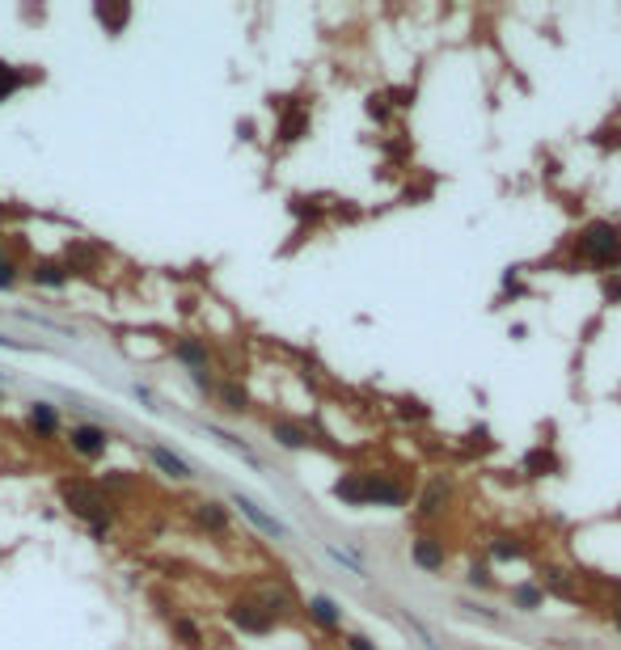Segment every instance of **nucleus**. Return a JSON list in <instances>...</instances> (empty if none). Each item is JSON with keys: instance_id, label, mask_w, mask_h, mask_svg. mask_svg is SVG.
<instances>
[{"instance_id": "20e7f679", "label": "nucleus", "mask_w": 621, "mask_h": 650, "mask_svg": "<svg viewBox=\"0 0 621 650\" xmlns=\"http://www.w3.org/2000/svg\"><path fill=\"white\" fill-rule=\"evenodd\" d=\"M229 616H232V626H242L245 634H267L271 629V613L262 608V604L242 600V604H232L229 608Z\"/></svg>"}, {"instance_id": "f8f14e48", "label": "nucleus", "mask_w": 621, "mask_h": 650, "mask_svg": "<svg viewBox=\"0 0 621 650\" xmlns=\"http://www.w3.org/2000/svg\"><path fill=\"white\" fill-rule=\"evenodd\" d=\"M98 22L102 25H110V30H123V25H127V17H132V9H127V5H98Z\"/></svg>"}, {"instance_id": "0eeeda50", "label": "nucleus", "mask_w": 621, "mask_h": 650, "mask_svg": "<svg viewBox=\"0 0 621 650\" xmlns=\"http://www.w3.org/2000/svg\"><path fill=\"white\" fill-rule=\"evenodd\" d=\"M414 566H423V570H439V566H444V549H439L436 537L414 540Z\"/></svg>"}, {"instance_id": "6ab92c4d", "label": "nucleus", "mask_w": 621, "mask_h": 650, "mask_svg": "<svg viewBox=\"0 0 621 650\" xmlns=\"http://www.w3.org/2000/svg\"><path fill=\"white\" fill-rule=\"evenodd\" d=\"M490 553H495V558H520L524 549H520V545H516L512 537H499V540H495V545H490Z\"/></svg>"}, {"instance_id": "423d86ee", "label": "nucleus", "mask_w": 621, "mask_h": 650, "mask_svg": "<svg viewBox=\"0 0 621 650\" xmlns=\"http://www.w3.org/2000/svg\"><path fill=\"white\" fill-rule=\"evenodd\" d=\"M448 499H452V486L444 478H436L423 494H419V511H423V516H436V511H444V503H448Z\"/></svg>"}, {"instance_id": "ddd939ff", "label": "nucleus", "mask_w": 621, "mask_h": 650, "mask_svg": "<svg viewBox=\"0 0 621 650\" xmlns=\"http://www.w3.org/2000/svg\"><path fill=\"white\" fill-rule=\"evenodd\" d=\"M34 283H47V287H64V283H68V270L55 267V262H38V267H34Z\"/></svg>"}, {"instance_id": "7ed1b4c3", "label": "nucleus", "mask_w": 621, "mask_h": 650, "mask_svg": "<svg viewBox=\"0 0 621 650\" xmlns=\"http://www.w3.org/2000/svg\"><path fill=\"white\" fill-rule=\"evenodd\" d=\"M68 443H73V452H81V456H102L106 452V431L102 427H94V422H81V427H73V435H68Z\"/></svg>"}, {"instance_id": "b1692460", "label": "nucleus", "mask_w": 621, "mask_h": 650, "mask_svg": "<svg viewBox=\"0 0 621 650\" xmlns=\"http://www.w3.org/2000/svg\"><path fill=\"white\" fill-rule=\"evenodd\" d=\"M613 616H617V629H621V604H617V608H613Z\"/></svg>"}, {"instance_id": "f03ea898", "label": "nucleus", "mask_w": 621, "mask_h": 650, "mask_svg": "<svg viewBox=\"0 0 621 650\" xmlns=\"http://www.w3.org/2000/svg\"><path fill=\"white\" fill-rule=\"evenodd\" d=\"M64 499H68V507L76 516H85L94 524V532H102L110 524V499H102L89 481H64Z\"/></svg>"}, {"instance_id": "412c9836", "label": "nucleus", "mask_w": 621, "mask_h": 650, "mask_svg": "<svg viewBox=\"0 0 621 650\" xmlns=\"http://www.w3.org/2000/svg\"><path fill=\"white\" fill-rule=\"evenodd\" d=\"M13 279H17V267L9 258H0V287H13Z\"/></svg>"}, {"instance_id": "1a4fd4ad", "label": "nucleus", "mask_w": 621, "mask_h": 650, "mask_svg": "<svg viewBox=\"0 0 621 650\" xmlns=\"http://www.w3.org/2000/svg\"><path fill=\"white\" fill-rule=\"evenodd\" d=\"M178 359H182V364H191L195 372H203L207 368V346L195 343V338H182V343H178Z\"/></svg>"}, {"instance_id": "5701e85b", "label": "nucleus", "mask_w": 621, "mask_h": 650, "mask_svg": "<svg viewBox=\"0 0 621 650\" xmlns=\"http://www.w3.org/2000/svg\"><path fill=\"white\" fill-rule=\"evenodd\" d=\"M351 650H372V642H368V638H360V634H355V638H351Z\"/></svg>"}, {"instance_id": "dca6fc26", "label": "nucleus", "mask_w": 621, "mask_h": 650, "mask_svg": "<svg viewBox=\"0 0 621 650\" xmlns=\"http://www.w3.org/2000/svg\"><path fill=\"white\" fill-rule=\"evenodd\" d=\"M199 524H207V528H216V532H224L229 516H224V507H220V503H199Z\"/></svg>"}, {"instance_id": "4be33fe9", "label": "nucleus", "mask_w": 621, "mask_h": 650, "mask_svg": "<svg viewBox=\"0 0 621 650\" xmlns=\"http://www.w3.org/2000/svg\"><path fill=\"white\" fill-rule=\"evenodd\" d=\"M605 296H609V300H617V296H621V275H617V279L605 283Z\"/></svg>"}, {"instance_id": "39448f33", "label": "nucleus", "mask_w": 621, "mask_h": 650, "mask_svg": "<svg viewBox=\"0 0 621 650\" xmlns=\"http://www.w3.org/2000/svg\"><path fill=\"white\" fill-rule=\"evenodd\" d=\"M360 486H364V503H389V507L402 503V486H398V481H389V478H380V473L360 478Z\"/></svg>"}, {"instance_id": "aec40b11", "label": "nucleus", "mask_w": 621, "mask_h": 650, "mask_svg": "<svg viewBox=\"0 0 621 650\" xmlns=\"http://www.w3.org/2000/svg\"><path fill=\"white\" fill-rule=\"evenodd\" d=\"M516 604H520V608H537V604H541V591L537 587H516Z\"/></svg>"}, {"instance_id": "9b49d317", "label": "nucleus", "mask_w": 621, "mask_h": 650, "mask_svg": "<svg viewBox=\"0 0 621 650\" xmlns=\"http://www.w3.org/2000/svg\"><path fill=\"white\" fill-rule=\"evenodd\" d=\"M30 427L43 431V435H51V431L60 427V418H55V410H51L47 402H38V405H30Z\"/></svg>"}, {"instance_id": "a211bd4d", "label": "nucleus", "mask_w": 621, "mask_h": 650, "mask_svg": "<svg viewBox=\"0 0 621 650\" xmlns=\"http://www.w3.org/2000/svg\"><path fill=\"white\" fill-rule=\"evenodd\" d=\"M220 402L229 405L232 414H242V410H245V389H237V384H224V389H220Z\"/></svg>"}, {"instance_id": "9d476101", "label": "nucleus", "mask_w": 621, "mask_h": 650, "mask_svg": "<svg viewBox=\"0 0 621 650\" xmlns=\"http://www.w3.org/2000/svg\"><path fill=\"white\" fill-rule=\"evenodd\" d=\"M309 613H313L317 626L334 629L339 626V608H334V600H326V596H317V600H309Z\"/></svg>"}, {"instance_id": "6e6552de", "label": "nucleus", "mask_w": 621, "mask_h": 650, "mask_svg": "<svg viewBox=\"0 0 621 650\" xmlns=\"http://www.w3.org/2000/svg\"><path fill=\"white\" fill-rule=\"evenodd\" d=\"M237 507H242L245 516L254 519V524L262 528V532H271V537H283V524H280V519H271V516H267V511H262L258 503H250V499H242V494H237Z\"/></svg>"}, {"instance_id": "f257e3e1", "label": "nucleus", "mask_w": 621, "mask_h": 650, "mask_svg": "<svg viewBox=\"0 0 621 650\" xmlns=\"http://www.w3.org/2000/svg\"><path fill=\"white\" fill-rule=\"evenodd\" d=\"M579 249H584V258L596 262V267H617L621 262V233L609 220H592L584 228V237H579Z\"/></svg>"}, {"instance_id": "2eb2a0df", "label": "nucleus", "mask_w": 621, "mask_h": 650, "mask_svg": "<svg viewBox=\"0 0 621 650\" xmlns=\"http://www.w3.org/2000/svg\"><path fill=\"white\" fill-rule=\"evenodd\" d=\"M17 89H22V73H17L13 63L0 60V102H9Z\"/></svg>"}, {"instance_id": "f3484780", "label": "nucleus", "mask_w": 621, "mask_h": 650, "mask_svg": "<svg viewBox=\"0 0 621 650\" xmlns=\"http://www.w3.org/2000/svg\"><path fill=\"white\" fill-rule=\"evenodd\" d=\"M271 431H275V440H280L283 448H305V443H309L305 431H301V427H288V422H275Z\"/></svg>"}, {"instance_id": "4468645a", "label": "nucleus", "mask_w": 621, "mask_h": 650, "mask_svg": "<svg viewBox=\"0 0 621 650\" xmlns=\"http://www.w3.org/2000/svg\"><path fill=\"white\" fill-rule=\"evenodd\" d=\"M153 461H157L170 478H191V469H186V461H178L173 452H165V448H153Z\"/></svg>"}]
</instances>
